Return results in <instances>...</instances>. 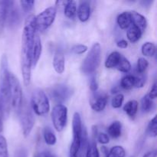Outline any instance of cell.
Instances as JSON below:
<instances>
[{
    "label": "cell",
    "mask_w": 157,
    "mask_h": 157,
    "mask_svg": "<svg viewBox=\"0 0 157 157\" xmlns=\"http://www.w3.org/2000/svg\"><path fill=\"white\" fill-rule=\"evenodd\" d=\"M12 2L13 1H0V33L2 32L4 29L8 10Z\"/></svg>",
    "instance_id": "17"
},
{
    "label": "cell",
    "mask_w": 157,
    "mask_h": 157,
    "mask_svg": "<svg viewBox=\"0 0 157 157\" xmlns=\"http://www.w3.org/2000/svg\"><path fill=\"white\" fill-rule=\"evenodd\" d=\"M86 157H100L99 151L97 147L95 140H92L90 142L89 141L86 150Z\"/></svg>",
    "instance_id": "26"
},
{
    "label": "cell",
    "mask_w": 157,
    "mask_h": 157,
    "mask_svg": "<svg viewBox=\"0 0 157 157\" xmlns=\"http://www.w3.org/2000/svg\"><path fill=\"white\" fill-rule=\"evenodd\" d=\"M121 57H122V55L118 52H113L110 53L105 61L106 67L111 69L117 67L118 64L121 59Z\"/></svg>",
    "instance_id": "20"
},
{
    "label": "cell",
    "mask_w": 157,
    "mask_h": 157,
    "mask_svg": "<svg viewBox=\"0 0 157 157\" xmlns=\"http://www.w3.org/2000/svg\"><path fill=\"white\" fill-rule=\"evenodd\" d=\"M35 157H54V156H52L49 152L43 151V152H41V153H38Z\"/></svg>",
    "instance_id": "43"
},
{
    "label": "cell",
    "mask_w": 157,
    "mask_h": 157,
    "mask_svg": "<svg viewBox=\"0 0 157 157\" xmlns=\"http://www.w3.org/2000/svg\"><path fill=\"white\" fill-rule=\"evenodd\" d=\"M32 108L37 115L42 116L50 110L48 98L41 89H35L32 95Z\"/></svg>",
    "instance_id": "5"
},
{
    "label": "cell",
    "mask_w": 157,
    "mask_h": 157,
    "mask_svg": "<svg viewBox=\"0 0 157 157\" xmlns=\"http://www.w3.org/2000/svg\"><path fill=\"white\" fill-rule=\"evenodd\" d=\"M101 44L98 42H96L92 45L87 57L83 61L81 67V71L85 75H90V74L95 72L101 63Z\"/></svg>",
    "instance_id": "3"
},
{
    "label": "cell",
    "mask_w": 157,
    "mask_h": 157,
    "mask_svg": "<svg viewBox=\"0 0 157 157\" xmlns=\"http://www.w3.org/2000/svg\"><path fill=\"white\" fill-rule=\"evenodd\" d=\"M90 88L92 91H97L98 89V81H97L96 78L95 76L92 77L91 80H90Z\"/></svg>",
    "instance_id": "40"
},
{
    "label": "cell",
    "mask_w": 157,
    "mask_h": 157,
    "mask_svg": "<svg viewBox=\"0 0 157 157\" xmlns=\"http://www.w3.org/2000/svg\"><path fill=\"white\" fill-rule=\"evenodd\" d=\"M18 113L19 115L23 135L25 137H28L30 135L35 125V117L32 113V107L29 105L28 103L23 102Z\"/></svg>",
    "instance_id": "4"
},
{
    "label": "cell",
    "mask_w": 157,
    "mask_h": 157,
    "mask_svg": "<svg viewBox=\"0 0 157 157\" xmlns=\"http://www.w3.org/2000/svg\"><path fill=\"white\" fill-rule=\"evenodd\" d=\"M57 10L56 8L48 7L44 9L43 12L35 16V27L36 30L39 32H43L48 29L56 18Z\"/></svg>",
    "instance_id": "7"
},
{
    "label": "cell",
    "mask_w": 157,
    "mask_h": 157,
    "mask_svg": "<svg viewBox=\"0 0 157 157\" xmlns=\"http://www.w3.org/2000/svg\"><path fill=\"white\" fill-rule=\"evenodd\" d=\"M142 53L144 56L153 57L156 54V45L152 42H146L142 46Z\"/></svg>",
    "instance_id": "27"
},
{
    "label": "cell",
    "mask_w": 157,
    "mask_h": 157,
    "mask_svg": "<svg viewBox=\"0 0 157 157\" xmlns=\"http://www.w3.org/2000/svg\"><path fill=\"white\" fill-rule=\"evenodd\" d=\"M149 66V62L144 58H140L137 61V71L138 73L143 74L145 72Z\"/></svg>",
    "instance_id": "33"
},
{
    "label": "cell",
    "mask_w": 157,
    "mask_h": 157,
    "mask_svg": "<svg viewBox=\"0 0 157 157\" xmlns=\"http://www.w3.org/2000/svg\"><path fill=\"white\" fill-rule=\"evenodd\" d=\"M14 4H15V2H13L10 7L9 8L7 16H6V21L10 27H15L19 24L20 21L19 11L14 6Z\"/></svg>",
    "instance_id": "12"
},
{
    "label": "cell",
    "mask_w": 157,
    "mask_h": 157,
    "mask_svg": "<svg viewBox=\"0 0 157 157\" xmlns=\"http://www.w3.org/2000/svg\"><path fill=\"white\" fill-rule=\"evenodd\" d=\"M143 35V32L138 29L137 27H136L133 25L129 27L128 31H127V38L129 39V41L132 43H135L137 41H139L140 39L141 36Z\"/></svg>",
    "instance_id": "21"
},
{
    "label": "cell",
    "mask_w": 157,
    "mask_h": 157,
    "mask_svg": "<svg viewBox=\"0 0 157 157\" xmlns=\"http://www.w3.org/2000/svg\"><path fill=\"white\" fill-rule=\"evenodd\" d=\"M107 103V95H98L95 99L91 101V108L96 112H101L104 110Z\"/></svg>",
    "instance_id": "18"
},
{
    "label": "cell",
    "mask_w": 157,
    "mask_h": 157,
    "mask_svg": "<svg viewBox=\"0 0 157 157\" xmlns=\"http://www.w3.org/2000/svg\"><path fill=\"white\" fill-rule=\"evenodd\" d=\"M77 13V4L75 1H66L64 4V15L69 18H74Z\"/></svg>",
    "instance_id": "24"
},
{
    "label": "cell",
    "mask_w": 157,
    "mask_h": 157,
    "mask_svg": "<svg viewBox=\"0 0 157 157\" xmlns=\"http://www.w3.org/2000/svg\"><path fill=\"white\" fill-rule=\"evenodd\" d=\"M101 150H102V153H104V155H105L106 157H107V155H108V150H107V148L106 147H103L102 148H101Z\"/></svg>",
    "instance_id": "45"
},
{
    "label": "cell",
    "mask_w": 157,
    "mask_h": 157,
    "mask_svg": "<svg viewBox=\"0 0 157 157\" xmlns=\"http://www.w3.org/2000/svg\"><path fill=\"white\" fill-rule=\"evenodd\" d=\"M42 51V45H41V39L38 33H36L34 39L33 45L32 49V66H35L39 60Z\"/></svg>",
    "instance_id": "13"
},
{
    "label": "cell",
    "mask_w": 157,
    "mask_h": 157,
    "mask_svg": "<svg viewBox=\"0 0 157 157\" xmlns=\"http://www.w3.org/2000/svg\"><path fill=\"white\" fill-rule=\"evenodd\" d=\"M118 71L124 73H127L131 69V64H130V61L124 57H121V59L120 61L119 64H118L117 67Z\"/></svg>",
    "instance_id": "29"
},
{
    "label": "cell",
    "mask_w": 157,
    "mask_h": 157,
    "mask_svg": "<svg viewBox=\"0 0 157 157\" xmlns=\"http://www.w3.org/2000/svg\"><path fill=\"white\" fill-rule=\"evenodd\" d=\"M0 157H9L7 141L2 135H0Z\"/></svg>",
    "instance_id": "32"
},
{
    "label": "cell",
    "mask_w": 157,
    "mask_h": 157,
    "mask_svg": "<svg viewBox=\"0 0 157 157\" xmlns=\"http://www.w3.org/2000/svg\"><path fill=\"white\" fill-rule=\"evenodd\" d=\"M72 127H73V142L71 146L70 152L78 153L80 149V144H81V136L83 126L81 116L78 112L74 113Z\"/></svg>",
    "instance_id": "10"
},
{
    "label": "cell",
    "mask_w": 157,
    "mask_h": 157,
    "mask_svg": "<svg viewBox=\"0 0 157 157\" xmlns=\"http://www.w3.org/2000/svg\"><path fill=\"white\" fill-rule=\"evenodd\" d=\"M125 156V150L121 146H115L112 147L109 151L107 157H124Z\"/></svg>",
    "instance_id": "30"
},
{
    "label": "cell",
    "mask_w": 157,
    "mask_h": 157,
    "mask_svg": "<svg viewBox=\"0 0 157 157\" xmlns=\"http://www.w3.org/2000/svg\"><path fill=\"white\" fill-rule=\"evenodd\" d=\"M156 96H157V86H156V83H154L153 85V87H152L150 93H149L148 97L151 100H154L156 99Z\"/></svg>",
    "instance_id": "39"
},
{
    "label": "cell",
    "mask_w": 157,
    "mask_h": 157,
    "mask_svg": "<svg viewBox=\"0 0 157 157\" xmlns=\"http://www.w3.org/2000/svg\"><path fill=\"white\" fill-rule=\"evenodd\" d=\"M9 84L10 104L15 110L18 112L23 103L22 90L18 78L12 73L9 75Z\"/></svg>",
    "instance_id": "6"
},
{
    "label": "cell",
    "mask_w": 157,
    "mask_h": 157,
    "mask_svg": "<svg viewBox=\"0 0 157 157\" xmlns=\"http://www.w3.org/2000/svg\"><path fill=\"white\" fill-rule=\"evenodd\" d=\"M3 115H4V112H3L2 104L1 99H0V132H2V130Z\"/></svg>",
    "instance_id": "41"
},
{
    "label": "cell",
    "mask_w": 157,
    "mask_h": 157,
    "mask_svg": "<svg viewBox=\"0 0 157 157\" xmlns=\"http://www.w3.org/2000/svg\"><path fill=\"white\" fill-rule=\"evenodd\" d=\"M36 33L35 16L34 15H30L26 18L21 35V67L23 82L25 83H29L31 81L32 66V49Z\"/></svg>",
    "instance_id": "1"
},
{
    "label": "cell",
    "mask_w": 157,
    "mask_h": 157,
    "mask_svg": "<svg viewBox=\"0 0 157 157\" xmlns=\"http://www.w3.org/2000/svg\"><path fill=\"white\" fill-rule=\"evenodd\" d=\"M97 139L99 141V143H101V144H108L109 141H110L108 135L104 133H98V136H97Z\"/></svg>",
    "instance_id": "37"
},
{
    "label": "cell",
    "mask_w": 157,
    "mask_h": 157,
    "mask_svg": "<svg viewBox=\"0 0 157 157\" xmlns=\"http://www.w3.org/2000/svg\"><path fill=\"white\" fill-rule=\"evenodd\" d=\"M70 157H78V153H72V152H70Z\"/></svg>",
    "instance_id": "46"
},
{
    "label": "cell",
    "mask_w": 157,
    "mask_h": 157,
    "mask_svg": "<svg viewBox=\"0 0 157 157\" xmlns=\"http://www.w3.org/2000/svg\"><path fill=\"white\" fill-rule=\"evenodd\" d=\"M53 67L55 71L61 75L64 71L65 68V59L62 52H58L55 55L53 59Z\"/></svg>",
    "instance_id": "16"
},
{
    "label": "cell",
    "mask_w": 157,
    "mask_h": 157,
    "mask_svg": "<svg viewBox=\"0 0 157 157\" xmlns=\"http://www.w3.org/2000/svg\"><path fill=\"white\" fill-rule=\"evenodd\" d=\"M117 47L120 48H127V46H128V42H127L126 40L123 39L118 41V42L117 43Z\"/></svg>",
    "instance_id": "42"
},
{
    "label": "cell",
    "mask_w": 157,
    "mask_h": 157,
    "mask_svg": "<svg viewBox=\"0 0 157 157\" xmlns=\"http://www.w3.org/2000/svg\"><path fill=\"white\" fill-rule=\"evenodd\" d=\"M124 96L122 94H117L116 96H114V98L112 100V107L113 108H120V107L122 106L123 102H124Z\"/></svg>",
    "instance_id": "34"
},
{
    "label": "cell",
    "mask_w": 157,
    "mask_h": 157,
    "mask_svg": "<svg viewBox=\"0 0 157 157\" xmlns=\"http://www.w3.org/2000/svg\"><path fill=\"white\" fill-rule=\"evenodd\" d=\"M78 16L80 21H87L90 16V6L88 2H81L78 7Z\"/></svg>",
    "instance_id": "15"
},
{
    "label": "cell",
    "mask_w": 157,
    "mask_h": 157,
    "mask_svg": "<svg viewBox=\"0 0 157 157\" xmlns=\"http://www.w3.org/2000/svg\"><path fill=\"white\" fill-rule=\"evenodd\" d=\"M52 121L54 127L58 132H61L66 127L67 121V108L63 104H57L52 111Z\"/></svg>",
    "instance_id": "8"
},
{
    "label": "cell",
    "mask_w": 157,
    "mask_h": 157,
    "mask_svg": "<svg viewBox=\"0 0 157 157\" xmlns=\"http://www.w3.org/2000/svg\"><path fill=\"white\" fill-rule=\"evenodd\" d=\"M145 83L144 78H138L133 75H126L121 79V86L125 90H130L133 87H143Z\"/></svg>",
    "instance_id": "11"
},
{
    "label": "cell",
    "mask_w": 157,
    "mask_h": 157,
    "mask_svg": "<svg viewBox=\"0 0 157 157\" xmlns=\"http://www.w3.org/2000/svg\"><path fill=\"white\" fill-rule=\"evenodd\" d=\"M156 155H157L156 150H151V151L148 152V153H147L146 154H144L143 157H156Z\"/></svg>",
    "instance_id": "44"
},
{
    "label": "cell",
    "mask_w": 157,
    "mask_h": 157,
    "mask_svg": "<svg viewBox=\"0 0 157 157\" xmlns=\"http://www.w3.org/2000/svg\"><path fill=\"white\" fill-rule=\"evenodd\" d=\"M124 110L130 117L133 118L136 116V113H137L138 102L136 101H135V100H132V101H128L124 105Z\"/></svg>",
    "instance_id": "22"
},
{
    "label": "cell",
    "mask_w": 157,
    "mask_h": 157,
    "mask_svg": "<svg viewBox=\"0 0 157 157\" xmlns=\"http://www.w3.org/2000/svg\"><path fill=\"white\" fill-rule=\"evenodd\" d=\"M44 142L49 146H54L56 144V136L49 127H46L44 130Z\"/></svg>",
    "instance_id": "25"
},
{
    "label": "cell",
    "mask_w": 157,
    "mask_h": 157,
    "mask_svg": "<svg viewBox=\"0 0 157 157\" xmlns=\"http://www.w3.org/2000/svg\"><path fill=\"white\" fill-rule=\"evenodd\" d=\"M20 4H21V9H23V11L25 12H29L33 9L34 5H35V1L32 0H21L20 1Z\"/></svg>",
    "instance_id": "35"
},
{
    "label": "cell",
    "mask_w": 157,
    "mask_h": 157,
    "mask_svg": "<svg viewBox=\"0 0 157 157\" xmlns=\"http://www.w3.org/2000/svg\"><path fill=\"white\" fill-rule=\"evenodd\" d=\"M141 107H142V110L144 112H150L153 107V100L150 99L148 97V94L145 95L144 98H142L141 101Z\"/></svg>",
    "instance_id": "28"
},
{
    "label": "cell",
    "mask_w": 157,
    "mask_h": 157,
    "mask_svg": "<svg viewBox=\"0 0 157 157\" xmlns=\"http://www.w3.org/2000/svg\"><path fill=\"white\" fill-rule=\"evenodd\" d=\"M130 15H131L132 18V25L137 27L144 33L147 26V18L139 12H135V11L130 12Z\"/></svg>",
    "instance_id": "14"
},
{
    "label": "cell",
    "mask_w": 157,
    "mask_h": 157,
    "mask_svg": "<svg viewBox=\"0 0 157 157\" xmlns=\"http://www.w3.org/2000/svg\"><path fill=\"white\" fill-rule=\"evenodd\" d=\"M117 24L122 29H126L130 27L132 25L130 12H124L120 14L117 17Z\"/></svg>",
    "instance_id": "19"
},
{
    "label": "cell",
    "mask_w": 157,
    "mask_h": 157,
    "mask_svg": "<svg viewBox=\"0 0 157 157\" xmlns=\"http://www.w3.org/2000/svg\"><path fill=\"white\" fill-rule=\"evenodd\" d=\"M122 125L120 121H114L109 126L107 129V133L111 137L118 138L121 136Z\"/></svg>",
    "instance_id": "23"
},
{
    "label": "cell",
    "mask_w": 157,
    "mask_h": 157,
    "mask_svg": "<svg viewBox=\"0 0 157 157\" xmlns=\"http://www.w3.org/2000/svg\"><path fill=\"white\" fill-rule=\"evenodd\" d=\"M87 47L84 44H76L72 47L71 51L76 55H82L87 52Z\"/></svg>",
    "instance_id": "36"
},
{
    "label": "cell",
    "mask_w": 157,
    "mask_h": 157,
    "mask_svg": "<svg viewBox=\"0 0 157 157\" xmlns=\"http://www.w3.org/2000/svg\"><path fill=\"white\" fill-rule=\"evenodd\" d=\"M9 75L8 59L6 55H3L0 65V99L2 104L4 114L8 116L10 108V94H9Z\"/></svg>",
    "instance_id": "2"
},
{
    "label": "cell",
    "mask_w": 157,
    "mask_h": 157,
    "mask_svg": "<svg viewBox=\"0 0 157 157\" xmlns=\"http://www.w3.org/2000/svg\"><path fill=\"white\" fill-rule=\"evenodd\" d=\"M147 133L151 137H156L157 134V122L156 117L155 116L153 119L149 123L148 127H147Z\"/></svg>",
    "instance_id": "31"
},
{
    "label": "cell",
    "mask_w": 157,
    "mask_h": 157,
    "mask_svg": "<svg viewBox=\"0 0 157 157\" xmlns=\"http://www.w3.org/2000/svg\"><path fill=\"white\" fill-rule=\"evenodd\" d=\"M48 94L54 101L61 104V103L67 101L72 96L73 90L65 84H58L51 87Z\"/></svg>",
    "instance_id": "9"
},
{
    "label": "cell",
    "mask_w": 157,
    "mask_h": 157,
    "mask_svg": "<svg viewBox=\"0 0 157 157\" xmlns=\"http://www.w3.org/2000/svg\"><path fill=\"white\" fill-rule=\"evenodd\" d=\"M14 157H29V153L25 148H20L15 152Z\"/></svg>",
    "instance_id": "38"
}]
</instances>
